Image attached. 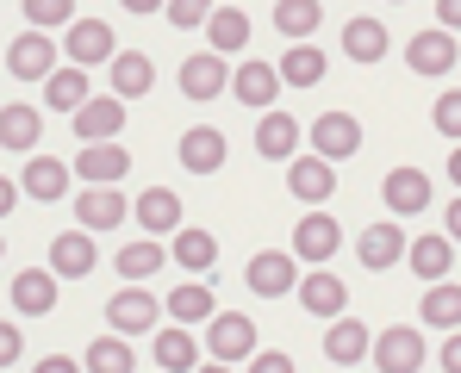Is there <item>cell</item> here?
<instances>
[{"label": "cell", "mask_w": 461, "mask_h": 373, "mask_svg": "<svg viewBox=\"0 0 461 373\" xmlns=\"http://www.w3.org/2000/svg\"><path fill=\"white\" fill-rule=\"evenodd\" d=\"M0 255H6V236H0Z\"/></svg>", "instance_id": "obj_53"}, {"label": "cell", "mask_w": 461, "mask_h": 373, "mask_svg": "<svg viewBox=\"0 0 461 373\" xmlns=\"http://www.w3.org/2000/svg\"><path fill=\"white\" fill-rule=\"evenodd\" d=\"M119 6H125V13H162L168 0H119Z\"/></svg>", "instance_id": "obj_50"}, {"label": "cell", "mask_w": 461, "mask_h": 373, "mask_svg": "<svg viewBox=\"0 0 461 373\" xmlns=\"http://www.w3.org/2000/svg\"><path fill=\"white\" fill-rule=\"evenodd\" d=\"M243 280H249V293H262V298L294 293V287H300V255H294V249H262V255H249Z\"/></svg>", "instance_id": "obj_2"}, {"label": "cell", "mask_w": 461, "mask_h": 373, "mask_svg": "<svg viewBox=\"0 0 461 373\" xmlns=\"http://www.w3.org/2000/svg\"><path fill=\"white\" fill-rule=\"evenodd\" d=\"M405 262H411V274L430 287V280H449V268H456V243L449 236H411L405 243Z\"/></svg>", "instance_id": "obj_16"}, {"label": "cell", "mask_w": 461, "mask_h": 373, "mask_svg": "<svg viewBox=\"0 0 461 373\" xmlns=\"http://www.w3.org/2000/svg\"><path fill=\"white\" fill-rule=\"evenodd\" d=\"M206 38H212V57H230V50H243V44H249V13H243V6H212V19H206Z\"/></svg>", "instance_id": "obj_31"}, {"label": "cell", "mask_w": 461, "mask_h": 373, "mask_svg": "<svg viewBox=\"0 0 461 373\" xmlns=\"http://www.w3.org/2000/svg\"><path fill=\"white\" fill-rule=\"evenodd\" d=\"M212 311H219L212 287H175V293H168V317H175V324H206Z\"/></svg>", "instance_id": "obj_37"}, {"label": "cell", "mask_w": 461, "mask_h": 373, "mask_svg": "<svg viewBox=\"0 0 461 373\" xmlns=\"http://www.w3.org/2000/svg\"><path fill=\"white\" fill-rule=\"evenodd\" d=\"M368 355L381 361V373H418V368H424V336H418L411 324H393V330L375 336Z\"/></svg>", "instance_id": "obj_4"}, {"label": "cell", "mask_w": 461, "mask_h": 373, "mask_svg": "<svg viewBox=\"0 0 461 373\" xmlns=\"http://www.w3.org/2000/svg\"><path fill=\"white\" fill-rule=\"evenodd\" d=\"M156 368H162V373H194V368H200V342L187 336V324L156 330Z\"/></svg>", "instance_id": "obj_27"}, {"label": "cell", "mask_w": 461, "mask_h": 373, "mask_svg": "<svg viewBox=\"0 0 461 373\" xmlns=\"http://www.w3.org/2000/svg\"><path fill=\"white\" fill-rule=\"evenodd\" d=\"M175 262H181L187 274H206V268L219 262V236H212V230H181V236H175Z\"/></svg>", "instance_id": "obj_35"}, {"label": "cell", "mask_w": 461, "mask_h": 373, "mask_svg": "<svg viewBox=\"0 0 461 373\" xmlns=\"http://www.w3.org/2000/svg\"><path fill=\"white\" fill-rule=\"evenodd\" d=\"M94 236H81V224L69 236H50V274L57 280H81V274H94Z\"/></svg>", "instance_id": "obj_19"}, {"label": "cell", "mask_w": 461, "mask_h": 373, "mask_svg": "<svg viewBox=\"0 0 461 373\" xmlns=\"http://www.w3.org/2000/svg\"><path fill=\"white\" fill-rule=\"evenodd\" d=\"M6 69H13V81H50L57 75V44L25 25V38H13V50H6Z\"/></svg>", "instance_id": "obj_5"}, {"label": "cell", "mask_w": 461, "mask_h": 373, "mask_svg": "<svg viewBox=\"0 0 461 373\" xmlns=\"http://www.w3.org/2000/svg\"><path fill=\"white\" fill-rule=\"evenodd\" d=\"M318 19H324L318 0H275V31H281V38H312Z\"/></svg>", "instance_id": "obj_34"}, {"label": "cell", "mask_w": 461, "mask_h": 373, "mask_svg": "<svg viewBox=\"0 0 461 373\" xmlns=\"http://www.w3.org/2000/svg\"><path fill=\"white\" fill-rule=\"evenodd\" d=\"M281 81H287V87H318V81H324V57H318V50H312V44H294V50H287V57H281Z\"/></svg>", "instance_id": "obj_38"}, {"label": "cell", "mask_w": 461, "mask_h": 373, "mask_svg": "<svg viewBox=\"0 0 461 373\" xmlns=\"http://www.w3.org/2000/svg\"><path fill=\"white\" fill-rule=\"evenodd\" d=\"M63 50H69V63H76V69H87V63H113V57H119V44H113V25H106V19H81V25H69Z\"/></svg>", "instance_id": "obj_9"}, {"label": "cell", "mask_w": 461, "mask_h": 373, "mask_svg": "<svg viewBox=\"0 0 461 373\" xmlns=\"http://www.w3.org/2000/svg\"><path fill=\"white\" fill-rule=\"evenodd\" d=\"M87 373H131V342L125 336H94L87 355H81Z\"/></svg>", "instance_id": "obj_36"}, {"label": "cell", "mask_w": 461, "mask_h": 373, "mask_svg": "<svg viewBox=\"0 0 461 373\" xmlns=\"http://www.w3.org/2000/svg\"><path fill=\"white\" fill-rule=\"evenodd\" d=\"M343 57H349V63H381L386 57V25L381 19H349V25H343Z\"/></svg>", "instance_id": "obj_32"}, {"label": "cell", "mask_w": 461, "mask_h": 373, "mask_svg": "<svg viewBox=\"0 0 461 373\" xmlns=\"http://www.w3.org/2000/svg\"><path fill=\"white\" fill-rule=\"evenodd\" d=\"M156 268H162V243H150V236H131V243L119 249V274H125V280H150Z\"/></svg>", "instance_id": "obj_39"}, {"label": "cell", "mask_w": 461, "mask_h": 373, "mask_svg": "<svg viewBox=\"0 0 461 373\" xmlns=\"http://www.w3.org/2000/svg\"><path fill=\"white\" fill-rule=\"evenodd\" d=\"M437 131H443V138H461V87H449V93L437 100Z\"/></svg>", "instance_id": "obj_42"}, {"label": "cell", "mask_w": 461, "mask_h": 373, "mask_svg": "<svg viewBox=\"0 0 461 373\" xmlns=\"http://www.w3.org/2000/svg\"><path fill=\"white\" fill-rule=\"evenodd\" d=\"M69 119H76V138H87V144H113V138L125 131V100H119V93L87 100L81 112H69Z\"/></svg>", "instance_id": "obj_14"}, {"label": "cell", "mask_w": 461, "mask_h": 373, "mask_svg": "<svg viewBox=\"0 0 461 373\" xmlns=\"http://www.w3.org/2000/svg\"><path fill=\"white\" fill-rule=\"evenodd\" d=\"M230 93L243 100V106H275V93H281V75H275V63H243V69L230 75Z\"/></svg>", "instance_id": "obj_29"}, {"label": "cell", "mask_w": 461, "mask_h": 373, "mask_svg": "<svg viewBox=\"0 0 461 373\" xmlns=\"http://www.w3.org/2000/svg\"><path fill=\"white\" fill-rule=\"evenodd\" d=\"M76 174L87 181V187H119V181L131 174V155H125L119 144H81Z\"/></svg>", "instance_id": "obj_13"}, {"label": "cell", "mask_w": 461, "mask_h": 373, "mask_svg": "<svg viewBox=\"0 0 461 373\" xmlns=\"http://www.w3.org/2000/svg\"><path fill=\"white\" fill-rule=\"evenodd\" d=\"M461 57V44L437 25V31H418L411 44H405V63H411V75H449Z\"/></svg>", "instance_id": "obj_11"}, {"label": "cell", "mask_w": 461, "mask_h": 373, "mask_svg": "<svg viewBox=\"0 0 461 373\" xmlns=\"http://www.w3.org/2000/svg\"><path fill=\"white\" fill-rule=\"evenodd\" d=\"M337 243H343V230H337L330 212H306V218L294 224V255L312 262V268H324V262L337 255Z\"/></svg>", "instance_id": "obj_7"}, {"label": "cell", "mask_w": 461, "mask_h": 373, "mask_svg": "<svg viewBox=\"0 0 461 373\" xmlns=\"http://www.w3.org/2000/svg\"><path fill=\"white\" fill-rule=\"evenodd\" d=\"M294 149H300V119H287V112H262V125H256V155H268V162H294Z\"/></svg>", "instance_id": "obj_24"}, {"label": "cell", "mask_w": 461, "mask_h": 373, "mask_svg": "<svg viewBox=\"0 0 461 373\" xmlns=\"http://www.w3.org/2000/svg\"><path fill=\"white\" fill-rule=\"evenodd\" d=\"M44 106H57V112H81L87 106V69H57L50 81H44Z\"/></svg>", "instance_id": "obj_33"}, {"label": "cell", "mask_w": 461, "mask_h": 373, "mask_svg": "<svg viewBox=\"0 0 461 373\" xmlns=\"http://www.w3.org/2000/svg\"><path fill=\"white\" fill-rule=\"evenodd\" d=\"M287 193L306 200V206L330 200V193H337V162H324V155H294V162H287Z\"/></svg>", "instance_id": "obj_8"}, {"label": "cell", "mask_w": 461, "mask_h": 373, "mask_svg": "<svg viewBox=\"0 0 461 373\" xmlns=\"http://www.w3.org/2000/svg\"><path fill=\"white\" fill-rule=\"evenodd\" d=\"M206 349H212V361H249L256 355V317H243V311H212L206 317Z\"/></svg>", "instance_id": "obj_1"}, {"label": "cell", "mask_w": 461, "mask_h": 373, "mask_svg": "<svg viewBox=\"0 0 461 373\" xmlns=\"http://www.w3.org/2000/svg\"><path fill=\"white\" fill-rule=\"evenodd\" d=\"M418 317H424L430 330H461V287L430 280V287H424V298H418Z\"/></svg>", "instance_id": "obj_30"}, {"label": "cell", "mask_w": 461, "mask_h": 373, "mask_svg": "<svg viewBox=\"0 0 461 373\" xmlns=\"http://www.w3.org/2000/svg\"><path fill=\"white\" fill-rule=\"evenodd\" d=\"M13 206H19V181H6V174H0V218H6Z\"/></svg>", "instance_id": "obj_48"}, {"label": "cell", "mask_w": 461, "mask_h": 373, "mask_svg": "<svg viewBox=\"0 0 461 373\" xmlns=\"http://www.w3.org/2000/svg\"><path fill=\"white\" fill-rule=\"evenodd\" d=\"M356 255H362L368 274L399 268V262H405V230H399V224H368V230L356 236Z\"/></svg>", "instance_id": "obj_12"}, {"label": "cell", "mask_w": 461, "mask_h": 373, "mask_svg": "<svg viewBox=\"0 0 461 373\" xmlns=\"http://www.w3.org/2000/svg\"><path fill=\"white\" fill-rule=\"evenodd\" d=\"M443 236L461 243V200H449V212H443Z\"/></svg>", "instance_id": "obj_47"}, {"label": "cell", "mask_w": 461, "mask_h": 373, "mask_svg": "<svg viewBox=\"0 0 461 373\" xmlns=\"http://www.w3.org/2000/svg\"><path fill=\"white\" fill-rule=\"evenodd\" d=\"M362 149V125H356V112H324L318 125H312V155H324V162H349Z\"/></svg>", "instance_id": "obj_6"}, {"label": "cell", "mask_w": 461, "mask_h": 373, "mask_svg": "<svg viewBox=\"0 0 461 373\" xmlns=\"http://www.w3.org/2000/svg\"><path fill=\"white\" fill-rule=\"evenodd\" d=\"M32 373H81V368H76V361H69V355H44V361H38V368H32Z\"/></svg>", "instance_id": "obj_46"}, {"label": "cell", "mask_w": 461, "mask_h": 373, "mask_svg": "<svg viewBox=\"0 0 461 373\" xmlns=\"http://www.w3.org/2000/svg\"><path fill=\"white\" fill-rule=\"evenodd\" d=\"M219 162H225V131H212V125L181 131V168L187 174H212Z\"/></svg>", "instance_id": "obj_25"}, {"label": "cell", "mask_w": 461, "mask_h": 373, "mask_svg": "<svg viewBox=\"0 0 461 373\" xmlns=\"http://www.w3.org/2000/svg\"><path fill=\"white\" fill-rule=\"evenodd\" d=\"M449 181H456V187H461V144L449 149Z\"/></svg>", "instance_id": "obj_51"}, {"label": "cell", "mask_w": 461, "mask_h": 373, "mask_svg": "<svg viewBox=\"0 0 461 373\" xmlns=\"http://www.w3.org/2000/svg\"><path fill=\"white\" fill-rule=\"evenodd\" d=\"M19 349H25V342H19V330H13V324H0V368H13V361H19Z\"/></svg>", "instance_id": "obj_43"}, {"label": "cell", "mask_w": 461, "mask_h": 373, "mask_svg": "<svg viewBox=\"0 0 461 373\" xmlns=\"http://www.w3.org/2000/svg\"><path fill=\"white\" fill-rule=\"evenodd\" d=\"M294 293H300V305H306L312 317H343V305H349V287H343L330 268H312Z\"/></svg>", "instance_id": "obj_15"}, {"label": "cell", "mask_w": 461, "mask_h": 373, "mask_svg": "<svg viewBox=\"0 0 461 373\" xmlns=\"http://www.w3.org/2000/svg\"><path fill=\"white\" fill-rule=\"evenodd\" d=\"M19 187H25L32 200H63V193H69V162H57V155H25Z\"/></svg>", "instance_id": "obj_23"}, {"label": "cell", "mask_w": 461, "mask_h": 373, "mask_svg": "<svg viewBox=\"0 0 461 373\" xmlns=\"http://www.w3.org/2000/svg\"><path fill=\"white\" fill-rule=\"evenodd\" d=\"M437 19H443V31H461V0H437Z\"/></svg>", "instance_id": "obj_45"}, {"label": "cell", "mask_w": 461, "mask_h": 373, "mask_svg": "<svg viewBox=\"0 0 461 373\" xmlns=\"http://www.w3.org/2000/svg\"><path fill=\"white\" fill-rule=\"evenodd\" d=\"M443 373H461V336L443 342Z\"/></svg>", "instance_id": "obj_49"}, {"label": "cell", "mask_w": 461, "mask_h": 373, "mask_svg": "<svg viewBox=\"0 0 461 373\" xmlns=\"http://www.w3.org/2000/svg\"><path fill=\"white\" fill-rule=\"evenodd\" d=\"M194 373H230V368H225V361H212V368H194Z\"/></svg>", "instance_id": "obj_52"}, {"label": "cell", "mask_w": 461, "mask_h": 373, "mask_svg": "<svg viewBox=\"0 0 461 373\" xmlns=\"http://www.w3.org/2000/svg\"><path fill=\"white\" fill-rule=\"evenodd\" d=\"M381 193H386V206H393L399 218H411V212L430 206V174H424V168H393L381 181Z\"/></svg>", "instance_id": "obj_18"}, {"label": "cell", "mask_w": 461, "mask_h": 373, "mask_svg": "<svg viewBox=\"0 0 461 373\" xmlns=\"http://www.w3.org/2000/svg\"><path fill=\"white\" fill-rule=\"evenodd\" d=\"M69 19H76V0H25L32 31H50V25H69Z\"/></svg>", "instance_id": "obj_40"}, {"label": "cell", "mask_w": 461, "mask_h": 373, "mask_svg": "<svg viewBox=\"0 0 461 373\" xmlns=\"http://www.w3.org/2000/svg\"><path fill=\"white\" fill-rule=\"evenodd\" d=\"M162 13H168L175 31H187V25H206V19H212V0H168Z\"/></svg>", "instance_id": "obj_41"}, {"label": "cell", "mask_w": 461, "mask_h": 373, "mask_svg": "<svg viewBox=\"0 0 461 373\" xmlns=\"http://www.w3.org/2000/svg\"><path fill=\"white\" fill-rule=\"evenodd\" d=\"M249 373H294V361H287V355H262V349H256V355H249Z\"/></svg>", "instance_id": "obj_44"}, {"label": "cell", "mask_w": 461, "mask_h": 373, "mask_svg": "<svg viewBox=\"0 0 461 373\" xmlns=\"http://www.w3.org/2000/svg\"><path fill=\"white\" fill-rule=\"evenodd\" d=\"M13 311L19 317H50L57 311V274L50 268H19L13 274Z\"/></svg>", "instance_id": "obj_10"}, {"label": "cell", "mask_w": 461, "mask_h": 373, "mask_svg": "<svg viewBox=\"0 0 461 373\" xmlns=\"http://www.w3.org/2000/svg\"><path fill=\"white\" fill-rule=\"evenodd\" d=\"M368 349H375V330H368V324H356V317H330L324 355H330L337 368H356V361H368Z\"/></svg>", "instance_id": "obj_17"}, {"label": "cell", "mask_w": 461, "mask_h": 373, "mask_svg": "<svg viewBox=\"0 0 461 373\" xmlns=\"http://www.w3.org/2000/svg\"><path fill=\"white\" fill-rule=\"evenodd\" d=\"M44 138V112L38 106H0V144L19 149V155H32Z\"/></svg>", "instance_id": "obj_28"}, {"label": "cell", "mask_w": 461, "mask_h": 373, "mask_svg": "<svg viewBox=\"0 0 461 373\" xmlns=\"http://www.w3.org/2000/svg\"><path fill=\"white\" fill-rule=\"evenodd\" d=\"M156 311H162V305H156L144 287H119V293L106 298V324H113V336H125V342H131V336H150Z\"/></svg>", "instance_id": "obj_3"}, {"label": "cell", "mask_w": 461, "mask_h": 373, "mask_svg": "<svg viewBox=\"0 0 461 373\" xmlns=\"http://www.w3.org/2000/svg\"><path fill=\"white\" fill-rule=\"evenodd\" d=\"M119 218H125V193L119 187H81V200H76L81 230H113Z\"/></svg>", "instance_id": "obj_22"}, {"label": "cell", "mask_w": 461, "mask_h": 373, "mask_svg": "<svg viewBox=\"0 0 461 373\" xmlns=\"http://www.w3.org/2000/svg\"><path fill=\"white\" fill-rule=\"evenodd\" d=\"M225 87H230L225 57L206 50V57H187V63H181V93H187V100H219Z\"/></svg>", "instance_id": "obj_20"}, {"label": "cell", "mask_w": 461, "mask_h": 373, "mask_svg": "<svg viewBox=\"0 0 461 373\" xmlns=\"http://www.w3.org/2000/svg\"><path fill=\"white\" fill-rule=\"evenodd\" d=\"M106 69H113V93H119V100H144V93L156 87V63L144 57V50H119Z\"/></svg>", "instance_id": "obj_21"}, {"label": "cell", "mask_w": 461, "mask_h": 373, "mask_svg": "<svg viewBox=\"0 0 461 373\" xmlns=\"http://www.w3.org/2000/svg\"><path fill=\"white\" fill-rule=\"evenodd\" d=\"M131 212H138V224H144V236H168V230H181V200H175L168 187H144Z\"/></svg>", "instance_id": "obj_26"}]
</instances>
